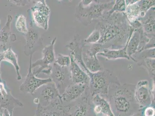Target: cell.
<instances>
[{"mask_svg":"<svg viewBox=\"0 0 155 116\" xmlns=\"http://www.w3.org/2000/svg\"><path fill=\"white\" fill-rule=\"evenodd\" d=\"M95 29H98L101 33L98 43L102 45V49L105 46L104 49H110L124 47L134 30L125 12H115L110 16L105 15L97 22Z\"/></svg>","mask_w":155,"mask_h":116,"instance_id":"1","label":"cell"},{"mask_svg":"<svg viewBox=\"0 0 155 116\" xmlns=\"http://www.w3.org/2000/svg\"><path fill=\"white\" fill-rule=\"evenodd\" d=\"M136 85L114 84L110 87L107 100L115 116H131L140 111L135 99Z\"/></svg>","mask_w":155,"mask_h":116,"instance_id":"2","label":"cell"},{"mask_svg":"<svg viewBox=\"0 0 155 116\" xmlns=\"http://www.w3.org/2000/svg\"><path fill=\"white\" fill-rule=\"evenodd\" d=\"M115 1L102 3L99 1L83 0L76 8L75 16L84 26L90 25L95 19H102L112 9Z\"/></svg>","mask_w":155,"mask_h":116,"instance_id":"3","label":"cell"},{"mask_svg":"<svg viewBox=\"0 0 155 116\" xmlns=\"http://www.w3.org/2000/svg\"><path fill=\"white\" fill-rule=\"evenodd\" d=\"M84 71L89 77L88 90L91 97L99 94L107 99L110 87L114 84H121L114 73L108 69L95 73H91L86 69Z\"/></svg>","mask_w":155,"mask_h":116,"instance_id":"4","label":"cell"},{"mask_svg":"<svg viewBox=\"0 0 155 116\" xmlns=\"http://www.w3.org/2000/svg\"><path fill=\"white\" fill-rule=\"evenodd\" d=\"M57 38H54L51 42L50 44L45 46L42 49V57L38 59L34 63H32V68L39 67L38 70L33 72L35 76H37L40 73L50 75L51 73L53 63L56 60L54 46Z\"/></svg>","mask_w":155,"mask_h":116,"instance_id":"5","label":"cell"},{"mask_svg":"<svg viewBox=\"0 0 155 116\" xmlns=\"http://www.w3.org/2000/svg\"><path fill=\"white\" fill-rule=\"evenodd\" d=\"M102 49V45L100 43L84 44L83 48L82 59L85 67L91 73H97L103 69L97 56Z\"/></svg>","mask_w":155,"mask_h":116,"instance_id":"6","label":"cell"},{"mask_svg":"<svg viewBox=\"0 0 155 116\" xmlns=\"http://www.w3.org/2000/svg\"><path fill=\"white\" fill-rule=\"evenodd\" d=\"M50 76L52 82L54 83L61 96L73 84L69 67H61L54 63Z\"/></svg>","mask_w":155,"mask_h":116,"instance_id":"7","label":"cell"},{"mask_svg":"<svg viewBox=\"0 0 155 116\" xmlns=\"http://www.w3.org/2000/svg\"><path fill=\"white\" fill-rule=\"evenodd\" d=\"M32 20L35 25L47 31L49 28L50 9L46 1H38L31 8Z\"/></svg>","mask_w":155,"mask_h":116,"instance_id":"8","label":"cell"},{"mask_svg":"<svg viewBox=\"0 0 155 116\" xmlns=\"http://www.w3.org/2000/svg\"><path fill=\"white\" fill-rule=\"evenodd\" d=\"M69 104L70 116H96L88 87L80 98Z\"/></svg>","mask_w":155,"mask_h":116,"instance_id":"9","label":"cell"},{"mask_svg":"<svg viewBox=\"0 0 155 116\" xmlns=\"http://www.w3.org/2000/svg\"><path fill=\"white\" fill-rule=\"evenodd\" d=\"M34 116H70V106L64 104L61 98L46 107L38 104Z\"/></svg>","mask_w":155,"mask_h":116,"instance_id":"10","label":"cell"},{"mask_svg":"<svg viewBox=\"0 0 155 116\" xmlns=\"http://www.w3.org/2000/svg\"><path fill=\"white\" fill-rule=\"evenodd\" d=\"M32 55L30 56L28 74L23 83L19 86V90L22 93L25 94L29 93L32 95L43 85L52 82L50 77L47 79L39 78L34 74L31 67Z\"/></svg>","mask_w":155,"mask_h":116,"instance_id":"11","label":"cell"},{"mask_svg":"<svg viewBox=\"0 0 155 116\" xmlns=\"http://www.w3.org/2000/svg\"><path fill=\"white\" fill-rule=\"evenodd\" d=\"M35 97H38L39 103L42 106L46 107L53 102L61 98V96L53 82L43 85L35 92L32 95Z\"/></svg>","mask_w":155,"mask_h":116,"instance_id":"12","label":"cell"},{"mask_svg":"<svg viewBox=\"0 0 155 116\" xmlns=\"http://www.w3.org/2000/svg\"><path fill=\"white\" fill-rule=\"evenodd\" d=\"M134 96L140 110L151 106L155 102L149 88V82L147 80H141L138 82L136 86Z\"/></svg>","mask_w":155,"mask_h":116,"instance_id":"13","label":"cell"},{"mask_svg":"<svg viewBox=\"0 0 155 116\" xmlns=\"http://www.w3.org/2000/svg\"><path fill=\"white\" fill-rule=\"evenodd\" d=\"M2 81L0 82V107L6 108L11 116H13L14 110L17 107H22L23 103L12 95L10 89L7 88Z\"/></svg>","mask_w":155,"mask_h":116,"instance_id":"14","label":"cell"},{"mask_svg":"<svg viewBox=\"0 0 155 116\" xmlns=\"http://www.w3.org/2000/svg\"><path fill=\"white\" fill-rule=\"evenodd\" d=\"M88 84H72L61 95L63 103L65 104L75 101L84 94L88 87Z\"/></svg>","mask_w":155,"mask_h":116,"instance_id":"15","label":"cell"},{"mask_svg":"<svg viewBox=\"0 0 155 116\" xmlns=\"http://www.w3.org/2000/svg\"><path fill=\"white\" fill-rule=\"evenodd\" d=\"M26 44L25 46V53L27 56L33 55L39 49H43V39L31 27L28 29L26 35Z\"/></svg>","mask_w":155,"mask_h":116,"instance_id":"16","label":"cell"},{"mask_svg":"<svg viewBox=\"0 0 155 116\" xmlns=\"http://www.w3.org/2000/svg\"><path fill=\"white\" fill-rule=\"evenodd\" d=\"M91 101L96 116L101 115L115 116L113 112L109 103L106 99L99 94H96L91 97Z\"/></svg>","mask_w":155,"mask_h":116,"instance_id":"17","label":"cell"},{"mask_svg":"<svg viewBox=\"0 0 155 116\" xmlns=\"http://www.w3.org/2000/svg\"><path fill=\"white\" fill-rule=\"evenodd\" d=\"M71 63L69 69L73 84H88L89 77L86 73L78 64L73 56L70 55Z\"/></svg>","mask_w":155,"mask_h":116,"instance_id":"18","label":"cell"},{"mask_svg":"<svg viewBox=\"0 0 155 116\" xmlns=\"http://www.w3.org/2000/svg\"><path fill=\"white\" fill-rule=\"evenodd\" d=\"M142 25V28L145 33L155 37V7L149 10L143 18L138 20Z\"/></svg>","mask_w":155,"mask_h":116,"instance_id":"19","label":"cell"},{"mask_svg":"<svg viewBox=\"0 0 155 116\" xmlns=\"http://www.w3.org/2000/svg\"><path fill=\"white\" fill-rule=\"evenodd\" d=\"M127 46L119 49H104L102 51L97 54L98 56H104L107 60H115L119 59H125L130 60V58L128 56L127 52Z\"/></svg>","mask_w":155,"mask_h":116,"instance_id":"20","label":"cell"},{"mask_svg":"<svg viewBox=\"0 0 155 116\" xmlns=\"http://www.w3.org/2000/svg\"><path fill=\"white\" fill-rule=\"evenodd\" d=\"M0 60L9 62L13 65L16 70L17 80H22L21 75L20 72V67L18 63V55L14 52L11 47H9L7 50L3 52Z\"/></svg>","mask_w":155,"mask_h":116,"instance_id":"21","label":"cell"},{"mask_svg":"<svg viewBox=\"0 0 155 116\" xmlns=\"http://www.w3.org/2000/svg\"><path fill=\"white\" fill-rule=\"evenodd\" d=\"M139 1L134 4L127 6L125 13L130 25L143 18L145 15L142 13L138 4Z\"/></svg>","mask_w":155,"mask_h":116,"instance_id":"22","label":"cell"},{"mask_svg":"<svg viewBox=\"0 0 155 116\" xmlns=\"http://www.w3.org/2000/svg\"><path fill=\"white\" fill-rule=\"evenodd\" d=\"M12 19L11 15H8L7 18V22L4 28L1 31V34L0 38L3 42L7 43L9 42L11 36L16 37V35L13 33H11L10 28L11 22Z\"/></svg>","mask_w":155,"mask_h":116,"instance_id":"23","label":"cell"},{"mask_svg":"<svg viewBox=\"0 0 155 116\" xmlns=\"http://www.w3.org/2000/svg\"><path fill=\"white\" fill-rule=\"evenodd\" d=\"M155 58H147L139 63V66H143L147 69L152 80H155Z\"/></svg>","mask_w":155,"mask_h":116,"instance_id":"24","label":"cell"},{"mask_svg":"<svg viewBox=\"0 0 155 116\" xmlns=\"http://www.w3.org/2000/svg\"><path fill=\"white\" fill-rule=\"evenodd\" d=\"M126 5L125 0H117L112 9L108 11L105 15L110 16L114 12H124L126 11Z\"/></svg>","mask_w":155,"mask_h":116,"instance_id":"25","label":"cell"},{"mask_svg":"<svg viewBox=\"0 0 155 116\" xmlns=\"http://www.w3.org/2000/svg\"><path fill=\"white\" fill-rule=\"evenodd\" d=\"M15 27L18 32L24 35L28 33V29L27 26L26 20L23 15H20L18 16L15 22Z\"/></svg>","mask_w":155,"mask_h":116,"instance_id":"26","label":"cell"},{"mask_svg":"<svg viewBox=\"0 0 155 116\" xmlns=\"http://www.w3.org/2000/svg\"><path fill=\"white\" fill-rule=\"evenodd\" d=\"M71 63V57L70 56L58 54L56 56L55 63L61 67H70Z\"/></svg>","mask_w":155,"mask_h":116,"instance_id":"27","label":"cell"},{"mask_svg":"<svg viewBox=\"0 0 155 116\" xmlns=\"http://www.w3.org/2000/svg\"><path fill=\"white\" fill-rule=\"evenodd\" d=\"M101 38V33L98 29H95L87 38L83 40L85 44L98 43Z\"/></svg>","mask_w":155,"mask_h":116,"instance_id":"28","label":"cell"},{"mask_svg":"<svg viewBox=\"0 0 155 116\" xmlns=\"http://www.w3.org/2000/svg\"><path fill=\"white\" fill-rule=\"evenodd\" d=\"M138 4L140 7L142 13L145 15L149 9L155 7V1L154 0H142L139 1Z\"/></svg>","mask_w":155,"mask_h":116,"instance_id":"29","label":"cell"},{"mask_svg":"<svg viewBox=\"0 0 155 116\" xmlns=\"http://www.w3.org/2000/svg\"><path fill=\"white\" fill-rule=\"evenodd\" d=\"M155 110L153 106H148L142 110V116H155Z\"/></svg>","mask_w":155,"mask_h":116,"instance_id":"30","label":"cell"},{"mask_svg":"<svg viewBox=\"0 0 155 116\" xmlns=\"http://www.w3.org/2000/svg\"><path fill=\"white\" fill-rule=\"evenodd\" d=\"M12 3L18 6H25L28 5L31 1H10Z\"/></svg>","mask_w":155,"mask_h":116,"instance_id":"31","label":"cell"},{"mask_svg":"<svg viewBox=\"0 0 155 116\" xmlns=\"http://www.w3.org/2000/svg\"><path fill=\"white\" fill-rule=\"evenodd\" d=\"M0 111L2 113V116H11L9 111L6 108H1Z\"/></svg>","mask_w":155,"mask_h":116,"instance_id":"32","label":"cell"},{"mask_svg":"<svg viewBox=\"0 0 155 116\" xmlns=\"http://www.w3.org/2000/svg\"><path fill=\"white\" fill-rule=\"evenodd\" d=\"M139 1H125V3H126V6H127L128 5H132V4H134L135 3Z\"/></svg>","mask_w":155,"mask_h":116,"instance_id":"33","label":"cell"},{"mask_svg":"<svg viewBox=\"0 0 155 116\" xmlns=\"http://www.w3.org/2000/svg\"><path fill=\"white\" fill-rule=\"evenodd\" d=\"M131 116H142V110H140V111L137 112Z\"/></svg>","mask_w":155,"mask_h":116,"instance_id":"34","label":"cell"},{"mask_svg":"<svg viewBox=\"0 0 155 116\" xmlns=\"http://www.w3.org/2000/svg\"><path fill=\"white\" fill-rule=\"evenodd\" d=\"M33 101L35 104H38L39 103V100L38 97H35Z\"/></svg>","mask_w":155,"mask_h":116,"instance_id":"35","label":"cell"},{"mask_svg":"<svg viewBox=\"0 0 155 116\" xmlns=\"http://www.w3.org/2000/svg\"><path fill=\"white\" fill-rule=\"evenodd\" d=\"M0 116H2V113H1V111H0Z\"/></svg>","mask_w":155,"mask_h":116,"instance_id":"36","label":"cell"},{"mask_svg":"<svg viewBox=\"0 0 155 116\" xmlns=\"http://www.w3.org/2000/svg\"><path fill=\"white\" fill-rule=\"evenodd\" d=\"M99 116H109L105 115H100Z\"/></svg>","mask_w":155,"mask_h":116,"instance_id":"37","label":"cell"},{"mask_svg":"<svg viewBox=\"0 0 155 116\" xmlns=\"http://www.w3.org/2000/svg\"><path fill=\"white\" fill-rule=\"evenodd\" d=\"M0 110H1V107H0Z\"/></svg>","mask_w":155,"mask_h":116,"instance_id":"38","label":"cell"}]
</instances>
